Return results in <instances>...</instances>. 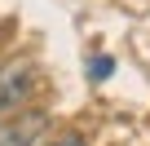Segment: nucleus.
Listing matches in <instances>:
<instances>
[{
	"instance_id": "7ed1b4c3",
	"label": "nucleus",
	"mask_w": 150,
	"mask_h": 146,
	"mask_svg": "<svg viewBox=\"0 0 150 146\" xmlns=\"http://www.w3.org/2000/svg\"><path fill=\"white\" fill-rule=\"evenodd\" d=\"M40 146H84V137H80V133H62V137H53V142H40Z\"/></svg>"
},
{
	"instance_id": "f03ea898",
	"label": "nucleus",
	"mask_w": 150,
	"mask_h": 146,
	"mask_svg": "<svg viewBox=\"0 0 150 146\" xmlns=\"http://www.w3.org/2000/svg\"><path fill=\"white\" fill-rule=\"evenodd\" d=\"M40 128H44L40 120H27L22 128H0V146H22V142H27V137H35Z\"/></svg>"
},
{
	"instance_id": "f257e3e1",
	"label": "nucleus",
	"mask_w": 150,
	"mask_h": 146,
	"mask_svg": "<svg viewBox=\"0 0 150 146\" xmlns=\"http://www.w3.org/2000/svg\"><path fill=\"white\" fill-rule=\"evenodd\" d=\"M31 66L27 62H9L5 71H0V111H13V106H22L27 102V93H31Z\"/></svg>"
},
{
	"instance_id": "20e7f679",
	"label": "nucleus",
	"mask_w": 150,
	"mask_h": 146,
	"mask_svg": "<svg viewBox=\"0 0 150 146\" xmlns=\"http://www.w3.org/2000/svg\"><path fill=\"white\" fill-rule=\"evenodd\" d=\"M22 146H40V133H35V137H27V142H22Z\"/></svg>"
}]
</instances>
